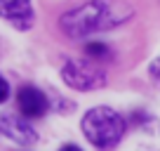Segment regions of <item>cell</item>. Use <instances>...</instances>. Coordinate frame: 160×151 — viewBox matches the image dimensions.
<instances>
[{
  "mask_svg": "<svg viewBox=\"0 0 160 151\" xmlns=\"http://www.w3.org/2000/svg\"><path fill=\"white\" fill-rule=\"evenodd\" d=\"M132 14L134 10L125 0H90L75 10H68L59 19V26L68 38H87L99 31L115 29Z\"/></svg>",
  "mask_w": 160,
  "mask_h": 151,
  "instance_id": "cell-1",
  "label": "cell"
},
{
  "mask_svg": "<svg viewBox=\"0 0 160 151\" xmlns=\"http://www.w3.org/2000/svg\"><path fill=\"white\" fill-rule=\"evenodd\" d=\"M125 118L118 111L108 109V106H97L90 109L82 118V132L85 137L99 149H108L120 142V137L125 135Z\"/></svg>",
  "mask_w": 160,
  "mask_h": 151,
  "instance_id": "cell-2",
  "label": "cell"
},
{
  "mask_svg": "<svg viewBox=\"0 0 160 151\" xmlns=\"http://www.w3.org/2000/svg\"><path fill=\"white\" fill-rule=\"evenodd\" d=\"M61 76H64L66 85L75 87L80 92L99 90L106 85V71L97 61H87V59H71L64 66Z\"/></svg>",
  "mask_w": 160,
  "mask_h": 151,
  "instance_id": "cell-3",
  "label": "cell"
},
{
  "mask_svg": "<svg viewBox=\"0 0 160 151\" xmlns=\"http://www.w3.org/2000/svg\"><path fill=\"white\" fill-rule=\"evenodd\" d=\"M0 132L5 137H10L12 142L21 144V146H31V144L38 142L35 128L31 125L26 118H17V116H12V113H2V116H0Z\"/></svg>",
  "mask_w": 160,
  "mask_h": 151,
  "instance_id": "cell-4",
  "label": "cell"
},
{
  "mask_svg": "<svg viewBox=\"0 0 160 151\" xmlns=\"http://www.w3.org/2000/svg\"><path fill=\"white\" fill-rule=\"evenodd\" d=\"M0 17L19 31H28L35 21L31 0H0Z\"/></svg>",
  "mask_w": 160,
  "mask_h": 151,
  "instance_id": "cell-5",
  "label": "cell"
},
{
  "mask_svg": "<svg viewBox=\"0 0 160 151\" xmlns=\"http://www.w3.org/2000/svg\"><path fill=\"white\" fill-rule=\"evenodd\" d=\"M17 104H19L21 113H24L26 118H40L45 116L47 111H50V102H47V97L42 95V92L38 90V87H21L19 95H17Z\"/></svg>",
  "mask_w": 160,
  "mask_h": 151,
  "instance_id": "cell-6",
  "label": "cell"
},
{
  "mask_svg": "<svg viewBox=\"0 0 160 151\" xmlns=\"http://www.w3.org/2000/svg\"><path fill=\"white\" fill-rule=\"evenodd\" d=\"M85 52L92 57V61H104L111 57V50L104 45V43H90V45L85 47Z\"/></svg>",
  "mask_w": 160,
  "mask_h": 151,
  "instance_id": "cell-7",
  "label": "cell"
},
{
  "mask_svg": "<svg viewBox=\"0 0 160 151\" xmlns=\"http://www.w3.org/2000/svg\"><path fill=\"white\" fill-rule=\"evenodd\" d=\"M148 73H151V78L155 81V85H160V57L148 66Z\"/></svg>",
  "mask_w": 160,
  "mask_h": 151,
  "instance_id": "cell-8",
  "label": "cell"
},
{
  "mask_svg": "<svg viewBox=\"0 0 160 151\" xmlns=\"http://www.w3.org/2000/svg\"><path fill=\"white\" fill-rule=\"evenodd\" d=\"M7 97H10V85H7V81L0 76V104H2Z\"/></svg>",
  "mask_w": 160,
  "mask_h": 151,
  "instance_id": "cell-9",
  "label": "cell"
},
{
  "mask_svg": "<svg viewBox=\"0 0 160 151\" xmlns=\"http://www.w3.org/2000/svg\"><path fill=\"white\" fill-rule=\"evenodd\" d=\"M61 151H82V149H78V146H75V144H66V146H64V149H61Z\"/></svg>",
  "mask_w": 160,
  "mask_h": 151,
  "instance_id": "cell-10",
  "label": "cell"
}]
</instances>
